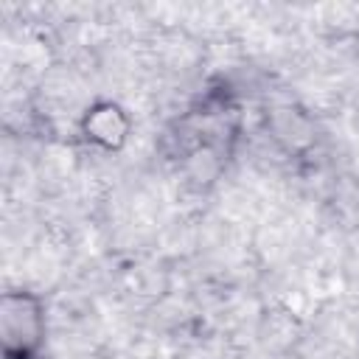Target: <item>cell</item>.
<instances>
[{
	"label": "cell",
	"instance_id": "cell-1",
	"mask_svg": "<svg viewBox=\"0 0 359 359\" xmlns=\"http://www.w3.org/2000/svg\"><path fill=\"white\" fill-rule=\"evenodd\" d=\"M238 137V107L227 93L199 98L177 121V160L188 180L213 182Z\"/></svg>",
	"mask_w": 359,
	"mask_h": 359
},
{
	"label": "cell",
	"instance_id": "cell-3",
	"mask_svg": "<svg viewBox=\"0 0 359 359\" xmlns=\"http://www.w3.org/2000/svg\"><path fill=\"white\" fill-rule=\"evenodd\" d=\"M132 115L126 112V107H121L118 101H109V98H98L93 101L81 115H79V137L98 149V151H107V154H118L129 137H132Z\"/></svg>",
	"mask_w": 359,
	"mask_h": 359
},
{
	"label": "cell",
	"instance_id": "cell-4",
	"mask_svg": "<svg viewBox=\"0 0 359 359\" xmlns=\"http://www.w3.org/2000/svg\"><path fill=\"white\" fill-rule=\"evenodd\" d=\"M266 132L286 154H303L314 146V123L297 107H275L266 112Z\"/></svg>",
	"mask_w": 359,
	"mask_h": 359
},
{
	"label": "cell",
	"instance_id": "cell-2",
	"mask_svg": "<svg viewBox=\"0 0 359 359\" xmlns=\"http://www.w3.org/2000/svg\"><path fill=\"white\" fill-rule=\"evenodd\" d=\"M48 306L28 286H11L0 294V353L3 359H31L45 351Z\"/></svg>",
	"mask_w": 359,
	"mask_h": 359
},
{
	"label": "cell",
	"instance_id": "cell-5",
	"mask_svg": "<svg viewBox=\"0 0 359 359\" xmlns=\"http://www.w3.org/2000/svg\"><path fill=\"white\" fill-rule=\"evenodd\" d=\"M31 359H56V356H50V353L42 351V353H36V356H31Z\"/></svg>",
	"mask_w": 359,
	"mask_h": 359
}]
</instances>
